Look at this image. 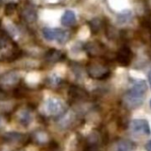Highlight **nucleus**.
Listing matches in <instances>:
<instances>
[{
	"mask_svg": "<svg viewBox=\"0 0 151 151\" xmlns=\"http://www.w3.org/2000/svg\"><path fill=\"white\" fill-rule=\"evenodd\" d=\"M148 91V85L144 80L135 81L131 88L128 89L124 96V103L129 109H136L140 107L145 99Z\"/></svg>",
	"mask_w": 151,
	"mask_h": 151,
	"instance_id": "obj_1",
	"label": "nucleus"
},
{
	"mask_svg": "<svg viewBox=\"0 0 151 151\" xmlns=\"http://www.w3.org/2000/svg\"><path fill=\"white\" fill-rule=\"evenodd\" d=\"M90 35V29L88 26H83L79 31V37L82 40L88 38Z\"/></svg>",
	"mask_w": 151,
	"mask_h": 151,
	"instance_id": "obj_15",
	"label": "nucleus"
},
{
	"mask_svg": "<svg viewBox=\"0 0 151 151\" xmlns=\"http://www.w3.org/2000/svg\"><path fill=\"white\" fill-rule=\"evenodd\" d=\"M62 52L58 50H54V49H51V50H49L45 54H44V58L47 62H50V63H54V62H57L58 60H60L62 58Z\"/></svg>",
	"mask_w": 151,
	"mask_h": 151,
	"instance_id": "obj_10",
	"label": "nucleus"
},
{
	"mask_svg": "<svg viewBox=\"0 0 151 151\" xmlns=\"http://www.w3.org/2000/svg\"><path fill=\"white\" fill-rule=\"evenodd\" d=\"M3 124H4V119L0 117V127H2Z\"/></svg>",
	"mask_w": 151,
	"mask_h": 151,
	"instance_id": "obj_20",
	"label": "nucleus"
},
{
	"mask_svg": "<svg viewBox=\"0 0 151 151\" xmlns=\"http://www.w3.org/2000/svg\"><path fill=\"white\" fill-rule=\"evenodd\" d=\"M42 35L46 40L48 41L56 40L60 44L65 43L70 37V34L68 31L62 28H51V27H44L42 29Z\"/></svg>",
	"mask_w": 151,
	"mask_h": 151,
	"instance_id": "obj_2",
	"label": "nucleus"
},
{
	"mask_svg": "<svg viewBox=\"0 0 151 151\" xmlns=\"http://www.w3.org/2000/svg\"><path fill=\"white\" fill-rule=\"evenodd\" d=\"M133 148L132 142L128 141H121L117 144L116 151H132Z\"/></svg>",
	"mask_w": 151,
	"mask_h": 151,
	"instance_id": "obj_13",
	"label": "nucleus"
},
{
	"mask_svg": "<svg viewBox=\"0 0 151 151\" xmlns=\"http://www.w3.org/2000/svg\"><path fill=\"white\" fill-rule=\"evenodd\" d=\"M6 141L10 142H19L24 140L25 135L19 133H16V132H11V133H7L4 135Z\"/></svg>",
	"mask_w": 151,
	"mask_h": 151,
	"instance_id": "obj_12",
	"label": "nucleus"
},
{
	"mask_svg": "<svg viewBox=\"0 0 151 151\" xmlns=\"http://www.w3.org/2000/svg\"><path fill=\"white\" fill-rule=\"evenodd\" d=\"M150 107H151V100H150Z\"/></svg>",
	"mask_w": 151,
	"mask_h": 151,
	"instance_id": "obj_22",
	"label": "nucleus"
},
{
	"mask_svg": "<svg viewBox=\"0 0 151 151\" xmlns=\"http://www.w3.org/2000/svg\"><path fill=\"white\" fill-rule=\"evenodd\" d=\"M76 23V14L72 10H66L61 17V24L64 27H71Z\"/></svg>",
	"mask_w": 151,
	"mask_h": 151,
	"instance_id": "obj_8",
	"label": "nucleus"
},
{
	"mask_svg": "<svg viewBox=\"0 0 151 151\" xmlns=\"http://www.w3.org/2000/svg\"><path fill=\"white\" fill-rule=\"evenodd\" d=\"M20 75L17 71H10L0 76V85L12 87L20 81Z\"/></svg>",
	"mask_w": 151,
	"mask_h": 151,
	"instance_id": "obj_6",
	"label": "nucleus"
},
{
	"mask_svg": "<svg viewBox=\"0 0 151 151\" xmlns=\"http://www.w3.org/2000/svg\"><path fill=\"white\" fill-rule=\"evenodd\" d=\"M145 150H146V151H151V140H150V141L146 143V145H145Z\"/></svg>",
	"mask_w": 151,
	"mask_h": 151,
	"instance_id": "obj_18",
	"label": "nucleus"
},
{
	"mask_svg": "<svg viewBox=\"0 0 151 151\" xmlns=\"http://www.w3.org/2000/svg\"><path fill=\"white\" fill-rule=\"evenodd\" d=\"M133 19V12L129 9H125L123 11L119 12V13L117 14V23L119 25H126L127 23H129Z\"/></svg>",
	"mask_w": 151,
	"mask_h": 151,
	"instance_id": "obj_7",
	"label": "nucleus"
},
{
	"mask_svg": "<svg viewBox=\"0 0 151 151\" xmlns=\"http://www.w3.org/2000/svg\"><path fill=\"white\" fill-rule=\"evenodd\" d=\"M44 111L48 116L56 117L62 115L65 111V104L58 98H49L44 104Z\"/></svg>",
	"mask_w": 151,
	"mask_h": 151,
	"instance_id": "obj_4",
	"label": "nucleus"
},
{
	"mask_svg": "<svg viewBox=\"0 0 151 151\" xmlns=\"http://www.w3.org/2000/svg\"><path fill=\"white\" fill-rule=\"evenodd\" d=\"M32 119H33L32 113H31V111L29 110L23 109V110L19 111V113H18V120L19 121V123L21 125L27 127L31 123Z\"/></svg>",
	"mask_w": 151,
	"mask_h": 151,
	"instance_id": "obj_9",
	"label": "nucleus"
},
{
	"mask_svg": "<svg viewBox=\"0 0 151 151\" xmlns=\"http://www.w3.org/2000/svg\"><path fill=\"white\" fill-rule=\"evenodd\" d=\"M129 127L131 132L136 135H150L151 134L150 123L146 119H133L130 122Z\"/></svg>",
	"mask_w": 151,
	"mask_h": 151,
	"instance_id": "obj_5",
	"label": "nucleus"
},
{
	"mask_svg": "<svg viewBox=\"0 0 151 151\" xmlns=\"http://www.w3.org/2000/svg\"><path fill=\"white\" fill-rule=\"evenodd\" d=\"M17 6H18L17 4H15V3H13V2L8 3V4L5 5L4 14H5L6 16H11V15H12V14L15 12L16 9H17Z\"/></svg>",
	"mask_w": 151,
	"mask_h": 151,
	"instance_id": "obj_14",
	"label": "nucleus"
},
{
	"mask_svg": "<svg viewBox=\"0 0 151 151\" xmlns=\"http://www.w3.org/2000/svg\"><path fill=\"white\" fill-rule=\"evenodd\" d=\"M7 98H8V94L6 93V91H4L3 88H0V101L6 100Z\"/></svg>",
	"mask_w": 151,
	"mask_h": 151,
	"instance_id": "obj_17",
	"label": "nucleus"
},
{
	"mask_svg": "<svg viewBox=\"0 0 151 151\" xmlns=\"http://www.w3.org/2000/svg\"><path fill=\"white\" fill-rule=\"evenodd\" d=\"M19 15L27 23H35L37 19V10L35 4L31 0H25L20 5Z\"/></svg>",
	"mask_w": 151,
	"mask_h": 151,
	"instance_id": "obj_3",
	"label": "nucleus"
},
{
	"mask_svg": "<svg viewBox=\"0 0 151 151\" xmlns=\"http://www.w3.org/2000/svg\"><path fill=\"white\" fill-rule=\"evenodd\" d=\"M2 4H3V0H0V7L2 6Z\"/></svg>",
	"mask_w": 151,
	"mask_h": 151,
	"instance_id": "obj_21",
	"label": "nucleus"
},
{
	"mask_svg": "<svg viewBox=\"0 0 151 151\" xmlns=\"http://www.w3.org/2000/svg\"><path fill=\"white\" fill-rule=\"evenodd\" d=\"M50 82L51 85H58L60 82V78L57 75H51L50 77Z\"/></svg>",
	"mask_w": 151,
	"mask_h": 151,
	"instance_id": "obj_16",
	"label": "nucleus"
},
{
	"mask_svg": "<svg viewBox=\"0 0 151 151\" xmlns=\"http://www.w3.org/2000/svg\"><path fill=\"white\" fill-rule=\"evenodd\" d=\"M149 81H150V88H151V70L150 71V73H149Z\"/></svg>",
	"mask_w": 151,
	"mask_h": 151,
	"instance_id": "obj_19",
	"label": "nucleus"
},
{
	"mask_svg": "<svg viewBox=\"0 0 151 151\" xmlns=\"http://www.w3.org/2000/svg\"><path fill=\"white\" fill-rule=\"evenodd\" d=\"M108 1H109L110 6L114 10L120 12V11L127 9V0H108Z\"/></svg>",
	"mask_w": 151,
	"mask_h": 151,
	"instance_id": "obj_11",
	"label": "nucleus"
}]
</instances>
